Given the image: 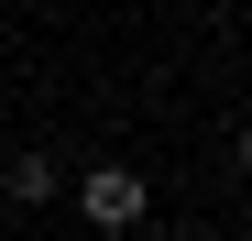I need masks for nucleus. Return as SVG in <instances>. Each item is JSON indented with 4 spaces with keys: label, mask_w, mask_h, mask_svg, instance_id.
<instances>
[{
    "label": "nucleus",
    "mask_w": 252,
    "mask_h": 241,
    "mask_svg": "<svg viewBox=\"0 0 252 241\" xmlns=\"http://www.w3.org/2000/svg\"><path fill=\"white\" fill-rule=\"evenodd\" d=\"M77 209H88V230H132V219L154 209V186H143L132 165H88V176H77Z\"/></svg>",
    "instance_id": "nucleus-1"
},
{
    "label": "nucleus",
    "mask_w": 252,
    "mask_h": 241,
    "mask_svg": "<svg viewBox=\"0 0 252 241\" xmlns=\"http://www.w3.org/2000/svg\"><path fill=\"white\" fill-rule=\"evenodd\" d=\"M55 186H66V165H55V153H22V165H11V209H44Z\"/></svg>",
    "instance_id": "nucleus-2"
},
{
    "label": "nucleus",
    "mask_w": 252,
    "mask_h": 241,
    "mask_svg": "<svg viewBox=\"0 0 252 241\" xmlns=\"http://www.w3.org/2000/svg\"><path fill=\"white\" fill-rule=\"evenodd\" d=\"M241 176H252V132H241Z\"/></svg>",
    "instance_id": "nucleus-3"
}]
</instances>
